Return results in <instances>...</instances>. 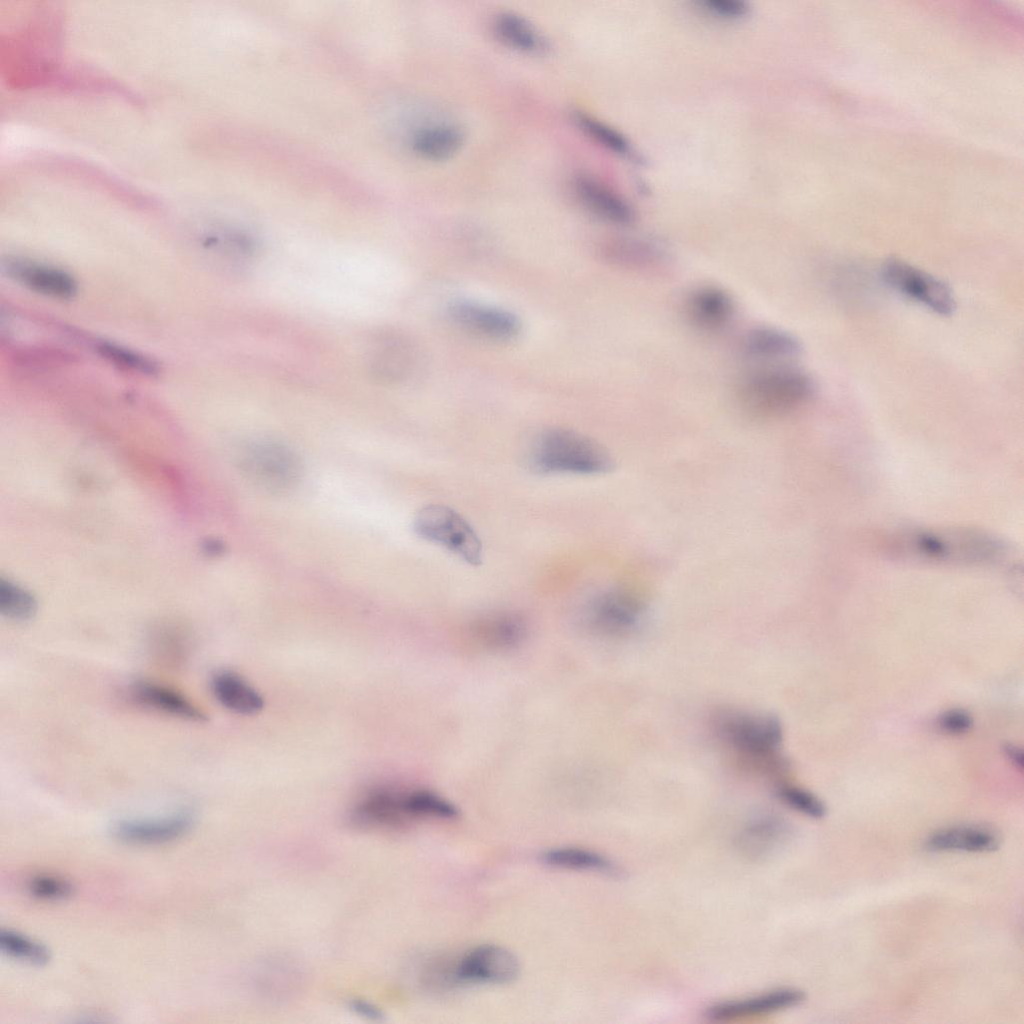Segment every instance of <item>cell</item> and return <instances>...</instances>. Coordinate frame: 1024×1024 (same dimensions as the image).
I'll use <instances>...</instances> for the list:
<instances>
[{
  "label": "cell",
  "instance_id": "obj_28",
  "mask_svg": "<svg viewBox=\"0 0 1024 1024\" xmlns=\"http://www.w3.org/2000/svg\"><path fill=\"white\" fill-rule=\"evenodd\" d=\"M402 803L405 815L410 819H455L459 815L458 808L439 793L416 788L403 791Z\"/></svg>",
  "mask_w": 1024,
  "mask_h": 1024
},
{
  "label": "cell",
  "instance_id": "obj_33",
  "mask_svg": "<svg viewBox=\"0 0 1024 1024\" xmlns=\"http://www.w3.org/2000/svg\"><path fill=\"white\" fill-rule=\"evenodd\" d=\"M776 796L787 807L810 818L820 819L827 813L824 802L804 788L781 784L776 787Z\"/></svg>",
  "mask_w": 1024,
  "mask_h": 1024
},
{
  "label": "cell",
  "instance_id": "obj_21",
  "mask_svg": "<svg viewBox=\"0 0 1024 1024\" xmlns=\"http://www.w3.org/2000/svg\"><path fill=\"white\" fill-rule=\"evenodd\" d=\"M138 704L188 721L202 722L206 715L181 693L150 681H138L131 687Z\"/></svg>",
  "mask_w": 1024,
  "mask_h": 1024
},
{
  "label": "cell",
  "instance_id": "obj_14",
  "mask_svg": "<svg viewBox=\"0 0 1024 1024\" xmlns=\"http://www.w3.org/2000/svg\"><path fill=\"white\" fill-rule=\"evenodd\" d=\"M4 270L16 282L48 297L70 299L77 292L74 278L60 268L15 258L5 262Z\"/></svg>",
  "mask_w": 1024,
  "mask_h": 1024
},
{
  "label": "cell",
  "instance_id": "obj_27",
  "mask_svg": "<svg viewBox=\"0 0 1024 1024\" xmlns=\"http://www.w3.org/2000/svg\"><path fill=\"white\" fill-rule=\"evenodd\" d=\"M541 859L549 866L568 870L614 874L615 865L604 855L586 848L576 846L553 847L541 855Z\"/></svg>",
  "mask_w": 1024,
  "mask_h": 1024
},
{
  "label": "cell",
  "instance_id": "obj_13",
  "mask_svg": "<svg viewBox=\"0 0 1024 1024\" xmlns=\"http://www.w3.org/2000/svg\"><path fill=\"white\" fill-rule=\"evenodd\" d=\"M572 185L579 202L596 217L618 226H627L635 221L631 204L597 179L578 175Z\"/></svg>",
  "mask_w": 1024,
  "mask_h": 1024
},
{
  "label": "cell",
  "instance_id": "obj_11",
  "mask_svg": "<svg viewBox=\"0 0 1024 1024\" xmlns=\"http://www.w3.org/2000/svg\"><path fill=\"white\" fill-rule=\"evenodd\" d=\"M910 544L917 554L935 559L985 560L999 551V545L986 536L963 532L917 533Z\"/></svg>",
  "mask_w": 1024,
  "mask_h": 1024
},
{
  "label": "cell",
  "instance_id": "obj_3",
  "mask_svg": "<svg viewBox=\"0 0 1024 1024\" xmlns=\"http://www.w3.org/2000/svg\"><path fill=\"white\" fill-rule=\"evenodd\" d=\"M715 728L719 738L748 763L766 772L783 766L778 757L783 727L776 716L724 711L716 717Z\"/></svg>",
  "mask_w": 1024,
  "mask_h": 1024
},
{
  "label": "cell",
  "instance_id": "obj_19",
  "mask_svg": "<svg viewBox=\"0 0 1024 1024\" xmlns=\"http://www.w3.org/2000/svg\"><path fill=\"white\" fill-rule=\"evenodd\" d=\"M743 353L758 361L784 362L798 358L802 345L793 334L775 327H757L742 341Z\"/></svg>",
  "mask_w": 1024,
  "mask_h": 1024
},
{
  "label": "cell",
  "instance_id": "obj_17",
  "mask_svg": "<svg viewBox=\"0 0 1024 1024\" xmlns=\"http://www.w3.org/2000/svg\"><path fill=\"white\" fill-rule=\"evenodd\" d=\"M491 30L503 45L525 54L543 55L550 50V41L527 17L511 10L494 14Z\"/></svg>",
  "mask_w": 1024,
  "mask_h": 1024
},
{
  "label": "cell",
  "instance_id": "obj_32",
  "mask_svg": "<svg viewBox=\"0 0 1024 1024\" xmlns=\"http://www.w3.org/2000/svg\"><path fill=\"white\" fill-rule=\"evenodd\" d=\"M97 351L107 361L124 370L149 376L159 371L153 359L113 342L101 341L97 344Z\"/></svg>",
  "mask_w": 1024,
  "mask_h": 1024
},
{
  "label": "cell",
  "instance_id": "obj_5",
  "mask_svg": "<svg viewBox=\"0 0 1024 1024\" xmlns=\"http://www.w3.org/2000/svg\"><path fill=\"white\" fill-rule=\"evenodd\" d=\"M416 534L439 545L470 565L483 558L482 542L473 527L455 510L442 504L421 508L413 523Z\"/></svg>",
  "mask_w": 1024,
  "mask_h": 1024
},
{
  "label": "cell",
  "instance_id": "obj_35",
  "mask_svg": "<svg viewBox=\"0 0 1024 1024\" xmlns=\"http://www.w3.org/2000/svg\"><path fill=\"white\" fill-rule=\"evenodd\" d=\"M709 14L722 19H739L748 12V5L742 0H705L701 2Z\"/></svg>",
  "mask_w": 1024,
  "mask_h": 1024
},
{
  "label": "cell",
  "instance_id": "obj_26",
  "mask_svg": "<svg viewBox=\"0 0 1024 1024\" xmlns=\"http://www.w3.org/2000/svg\"><path fill=\"white\" fill-rule=\"evenodd\" d=\"M788 833V826L783 820L774 815H762L743 828L737 842L749 856L762 857L786 840Z\"/></svg>",
  "mask_w": 1024,
  "mask_h": 1024
},
{
  "label": "cell",
  "instance_id": "obj_1",
  "mask_svg": "<svg viewBox=\"0 0 1024 1024\" xmlns=\"http://www.w3.org/2000/svg\"><path fill=\"white\" fill-rule=\"evenodd\" d=\"M530 469L539 474L598 475L612 469L608 451L595 440L570 429L540 433L528 453Z\"/></svg>",
  "mask_w": 1024,
  "mask_h": 1024
},
{
  "label": "cell",
  "instance_id": "obj_9",
  "mask_svg": "<svg viewBox=\"0 0 1024 1024\" xmlns=\"http://www.w3.org/2000/svg\"><path fill=\"white\" fill-rule=\"evenodd\" d=\"M519 973V960L509 949L480 944L460 958L453 977L461 983L501 985L513 982Z\"/></svg>",
  "mask_w": 1024,
  "mask_h": 1024
},
{
  "label": "cell",
  "instance_id": "obj_7",
  "mask_svg": "<svg viewBox=\"0 0 1024 1024\" xmlns=\"http://www.w3.org/2000/svg\"><path fill=\"white\" fill-rule=\"evenodd\" d=\"M644 615L641 600L621 589H608L595 595L584 610V621L594 632L622 636L636 630Z\"/></svg>",
  "mask_w": 1024,
  "mask_h": 1024
},
{
  "label": "cell",
  "instance_id": "obj_22",
  "mask_svg": "<svg viewBox=\"0 0 1024 1024\" xmlns=\"http://www.w3.org/2000/svg\"><path fill=\"white\" fill-rule=\"evenodd\" d=\"M999 837L989 829L977 826H954L932 833L925 848L932 852H992L999 847Z\"/></svg>",
  "mask_w": 1024,
  "mask_h": 1024
},
{
  "label": "cell",
  "instance_id": "obj_34",
  "mask_svg": "<svg viewBox=\"0 0 1024 1024\" xmlns=\"http://www.w3.org/2000/svg\"><path fill=\"white\" fill-rule=\"evenodd\" d=\"M29 893L43 900H63L73 894V886L66 880L47 875L35 876L29 880Z\"/></svg>",
  "mask_w": 1024,
  "mask_h": 1024
},
{
  "label": "cell",
  "instance_id": "obj_25",
  "mask_svg": "<svg viewBox=\"0 0 1024 1024\" xmlns=\"http://www.w3.org/2000/svg\"><path fill=\"white\" fill-rule=\"evenodd\" d=\"M402 792L386 788L369 792L356 805L354 820L369 826H396L405 822Z\"/></svg>",
  "mask_w": 1024,
  "mask_h": 1024
},
{
  "label": "cell",
  "instance_id": "obj_18",
  "mask_svg": "<svg viewBox=\"0 0 1024 1024\" xmlns=\"http://www.w3.org/2000/svg\"><path fill=\"white\" fill-rule=\"evenodd\" d=\"M686 308L691 322L707 331L719 330L728 325L735 311L730 294L712 285L695 289L687 299Z\"/></svg>",
  "mask_w": 1024,
  "mask_h": 1024
},
{
  "label": "cell",
  "instance_id": "obj_36",
  "mask_svg": "<svg viewBox=\"0 0 1024 1024\" xmlns=\"http://www.w3.org/2000/svg\"><path fill=\"white\" fill-rule=\"evenodd\" d=\"M941 730L948 734L959 735L968 732L973 726L971 714L963 709H950L939 717Z\"/></svg>",
  "mask_w": 1024,
  "mask_h": 1024
},
{
  "label": "cell",
  "instance_id": "obj_29",
  "mask_svg": "<svg viewBox=\"0 0 1024 1024\" xmlns=\"http://www.w3.org/2000/svg\"><path fill=\"white\" fill-rule=\"evenodd\" d=\"M572 119L579 129L596 143L618 155H628L631 147L618 130L600 119L580 110L572 112Z\"/></svg>",
  "mask_w": 1024,
  "mask_h": 1024
},
{
  "label": "cell",
  "instance_id": "obj_23",
  "mask_svg": "<svg viewBox=\"0 0 1024 1024\" xmlns=\"http://www.w3.org/2000/svg\"><path fill=\"white\" fill-rule=\"evenodd\" d=\"M210 686L219 704L233 713L254 715L264 706L260 693L232 671L223 670L214 674Z\"/></svg>",
  "mask_w": 1024,
  "mask_h": 1024
},
{
  "label": "cell",
  "instance_id": "obj_16",
  "mask_svg": "<svg viewBox=\"0 0 1024 1024\" xmlns=\"http://www.w3.org/2000/svg\"><path fill=\"white\" fill-rule=\"evenodd\" d=\"M608 263L633 270H647L664 265L669 259L663 244L647 238H617L599 248Z\"/></svg>",
  "mask_w": 1024,
  "mask_h": 1024
},
{
  "label": "cell",
  "instance_id": "obj_24",
  "mask_svg": "<svg viewBox=\"0 0 1024 1024\" xmlns=\"http://www.w3.org/2000/svg\"><path fill=\"white\" fill-rule=\"evenodd\" d=\"M465 133L452 123H438L418 129L412 137V148L422 158L443 161L454 157L463 147Z\"/></svg>",
  "mask_w": 1024,
  "mask_h": 1024
},
{
  "label": "cell",
  "instance_id": "obj_15",
  "mask_svg": "<svg viewBox=\"0 0 1024 1024\" xmlns=\"http://www.w3.org/2000/svg\"><path fill=\"white\" fill-rule=\"evenodd\" d=\"M193 816L179 812L162 818L124 820L113 828L114 836L126 843L156 845L174 841L192 827Z\"/></svg>",
  "mask_w": 1024,
  "mask_h": 1024
},
{
  "label": "cell",
  "instance_id": "obj_8",
  "mask_svg": "<svg viewBox=\"0 0 1024 1024\" xmlns=\"http://www.w3.org/2000/svg\"><path fill=\"white\" fill-rule=\"evenodd\" d=\"M420 362L415 342L399 332L380 333L368 347L367 370L381 384H398L408 380Z\"/></svg>",
  "mask_w": 1024,
  "mask_h": 1024
},
{
  "label": "cell",
  "instance_id": "obj_20",
  "mask_svg": "<svg viewBox=\"0 0 1024 1024\" xmlns=\"http://www.w3.org/2000/svg\"><path fill=\"white\" fill-rule=\"evenodd\" d=\"M472 636L488 649L509 650L524 641L527 623L515 612L491 613L473 623Z\"/></svg>",
  "mask_w": 1024,
  "mask_h": 1024
},
{
  "label": "cell",
  "instance_id": "obj_6",
  "mask_svg": "<svg viewBox=\"0 0 1024 1024\" xmlns=\"http://www.w3.org/2000/svg\"><path fill=\"white\" fill-rule=\"evenodd\" d=\"M882 277L896 292L934 313L948 316L956 309L953 292L944 281L905 261L887 260Z\"/></svg>",
  "mask_w": 1024,
  "mask_h": 1024
},
{
  "label": "cell",
  "instance_id": "obj_37",
  "mask_svg": "<svg viewBox=\"0 0 1024 1024\" xmlns=\"http://www.w3.org/2000/svg\"><path fill=\"white\" fill-rule=\"evenodd\" d=\"M352 1009L361 1016H365L370 1019L379 1018L381 1016V1012L377 1007L363 1000H354L352 1003Z\"/></svg>",
  "mask_w": 1024,
  "mask_h": 1024
},
{
  "label": "cell",
  "instance_id": "obj_30",
  "mask_svg": "<svg viewBox=\"0 0 1024 1024\" xmlns=\"http://www.w3.org/2000/svg\"><path fill=\"white\" fill-rule=\"evenodd\" d=\"M0 948L9 957L35 966H43L51 958L45 945L9 929L0 931Z\"/></svg>",
  "mask_w": 1024,
  "mask_h": 1024
},
{
  "label": "cell",
  "instance_id": "obj_31",
  "mask_svg": "<svg viewBox=\"0 0 1024 1024\" xmlns=\"http://www.w3.org/2000/svg\"><path fill=\"white\" fill-rule=\"evenodd\" d=\"M37 611L35 597L26 589L9 581L0 582V613L13 621L31 619Z\"/></svg>",
  "mask_w": 1024,
  "mask_h": 1024
},
{
  "label": "cell",
  "instance_id": "obj_4",
  "mask_svg": "<svg viewBox=\"0 0 1024 1024\" xmlns=\"http://www.w3.org/2000/svg\"><path fill=\"white\" fill-rule=\"evenodd\" d=\"M239 466L253 485L273 494L295 488L303 472L300 458L294 450L269 439L248 442L240 452Z\"/></svg>",
  "mask_w": 1024,
  "mask_h": 1024
},
{
  "label": "cell",
  "instance_id": "obj_12",
  "mask_svg": "<svg viewBox=\"0 0 1024 1024\" xmlns=\"http://www.w3.org/2000/svg\"><path fill=\"white\" fill-rule=\"evenodd\" d=\"M804 1000L802 990L781 987L750 997L714 1003L706 1009L705 1016L714 1022H727L780 1012L798 1006Z\"/></svg>",
  "mask_w": 1024,
  "mask_h": 1024
},
{
  "label": "cell",
  "instance_id": "obj_10",
  "mask_svg": "<svg viewBox=\"0 0 1024 1024\" xmlns=\"http://www.w3.org/2000/svg\"><path fill=\"white\" fill-rule=\"evenodd\" d=\"M448 313L451 320L463 330L496 342H509L521 332V322L512 312L476 301L453 302Z\"/></svg>",
  "mask_w": 1024,
  "mask_h": 1024
},
{
  "label": "cell",
  "instance_id": "obj_2",
  "mask_svg": "<svg viewBox=\"0 0 1024 1024\" xmlns=\"http://www.w3.org/2000/svg\"><path fill=\"white\" fill-rule=\"evenodd\" d=\"M815 382L805 371L793 367H772L745 377L737 398L748 413L777 417L805 404L814 394Z\"/></svg>",
  "mask_w": 1024,
  "mask_h": 1024
},
{
  "label": "cell",
  "instance_id": "obj_38",
  "mask_svg": "<svg viewBox=\"0 0 1024 1024\" xmlns=\"http://www.w3.org/2000/svg\"><path fill=\"white\" fill-rule=\"evenodd\" d=\"M1006 756L1010 761L1017 767L1023 768V753L1022 750L1014 745L1007 744L1004 747Z\"/></svg>",
  "mask_w": 1024,
  "mask_h": 1024
}]
</instances>
